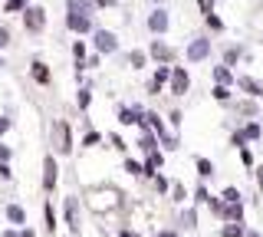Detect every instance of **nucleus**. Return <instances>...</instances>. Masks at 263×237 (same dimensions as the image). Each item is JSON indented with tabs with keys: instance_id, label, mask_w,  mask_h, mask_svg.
Wrapping results in <instances>:
<instances>
[{
	"instance_id": "9",
	"label": "nucleus",
	"mask_w": 263,
	"mask_h": 237,
	"mask_svg": "<svg viewBox=\"0 0 263 237\" xmlns=\"http://www.w3.org/2000/svg\"><path fill=\"white\" fill-rule=\"evenodd\" d=\"M66 30L82 37V33H92L96 23H92V17H82V13H66Z\"/></svg>"
},
{
	"instance_id": "53",
	"label": "nucleus",
	"mask_w": 263,
	"mask_h": 237,
	"mask_svg": "<svg viewBox=\"0 0 263 237\" xmlns=\"http://www.w3.org/2000/svg\"><path fill=\"white\" fill-rule=\"evenodd\" d=\"M119 237H138L135 231H128V227H119Z\"/></svg>"
},
{
	"instance_id": "33",
	"label": "nucleus",
	"mask_w": 263,
	"mask_h": 237,
	"mask_svg": "<svg viewBox=\"0 0 263 237\" xmlns=\"http://www.w3.org/2000/svg\"><path fill=\"white\" fill-rule=\"evenodd\" d=\"M181 224H184V227H197V208H187L184 214H181Z\"/></svg>"
},
{
	"instance_id": "10",
	"label": "nucleus",
	"mask_w": 263,
	"mask_h": 237,
	"mask_svg": "<svg viewBox=\"0 0 263 237\" xmlns=\"http://www.w3.org/2000/svg\"><path fill=\"white\" fill-rule=\"evenodd\" d=\"M138 149H142V155H152V152H158V135L152 132V129L148 125H142V122H138Z\"/></svg>"
},
{
	"instance_id": "45",
	"label": "nucleus",
	"mask_w": 263,
	"mask_h": 237,
	"mask_svg": "<svg viewBox=\"0 0 263 237\" xmlns=\"http://www.w3.org/2000/svg\"><path fill=\"white\" fill-rule=\"evenodd\" d=\"M10 125H13L10 116H0V135H7V132H10Z\"/></svg>"
},
{
	"instance_id": "16",
	"label": "nucleus",
	"mask_w": 263,
	"mask_h": 237,
	"mask_svg": "<svg viewBox=\"0 0 263 237\" xmlns=\"http://www.w3.org/2000/svg\"><path fill=\"white\" fill-rule=\"evenodd\" d=\"M237 86H240L250 99H260V96H263V83H260V79H253V76H240V79H237Z\"/></svg>"
},
{
	"instance_id": "46",
	"label": "nucleus",
	"mask_w": 263,
	"mask_h": 237,
	"mask_svg": "<svg viewBox=\"0 0 263 237\" xmlns=\"http://www.w3.org/2000/svg\"><path fill=\"white\" fill-rule=\"evenodd\" d=\"M243 116H250V119H257V105H253L250 99H247V102H243Z\"/></svg>"
},
{
	"instance_id": "54",
	"label": "nucleus",
	"mask_w": 263,
	"mask_h": 237,
	"mask_svg": "<svg viewBox=\"0 0 263 237\" xmlns=\"http://www.w3.org/2000/svg\"><path fill=\"white\" fill-rule=\"evenodd\" d=\"M247 237H263V234H257V231H247Z\"/></svg>"
},
{
	"instance_id": "24",
	"label": "nucleus",
	"mask_w": 263,
	"mask_h": 237,
	"mask_svg": "<svg viewBox=\"0 0 263 237\" xmlns=\"http://www.w3.org/2000/svg\"><path fill=\"white\" fill-rule=\"evenodd\" d=\"M30 7V0H4V13H23Z\"/></svg>"
},
{
	"instance_id": "35",
	"label": "nucleus",
	"mask_w": 263,
	"mask_h": 237,
	"mask_svg": "<svg viewBox=\"0 0 263 237\" xmlns=\"http://www.w3.org/2000/svg\"><path fill=\"white\" fill-rule=\"evenodd\" d=\"M237 152H240V161H243L247 168H257V158H253V152H250V149H237Z\"/></svg>"
},
{
	"instance_id": "25",
	"label": "nucleus",
	"mask_w": 263,
	"mask_h": 237,
	"mask_svg": "<svg viewBox=\"0 0 263 237\" xmlns=\"http://www.w3.org/2000/svg\"><path fill=\"white\" fill-rule=\"evenodd\" d=\"M194 168H197V175H201V178H211V175H214L211 158H194Z\"/></svg>"
},
{
	"instance_id": "1",
	"label": "nucleus",
	"mask_w": 263,
	"mask_h": 237,
	"mask_svg": "<svg viewBox=\"0 0 263 237\" xmlns=\"http://www.w3.org/2000/svg\"><path fill=\"white\" fill-rule=\"evenodd\" d=\"M63 221H66V227H69V234L79 237L82 221H79V198H76V194H66V198H63Z\"/></svg>"
},
{
	"instance_id": "2",
	"label": "nucleus",
	"mask_w": 263,
	"mask_h": 237,
	"mask_svg": "<svg viewBox=\"0 0 263 237\" xmlns=\"http://www.w3.org/2000/svg\"><path fill=\"white\" fill-rule=\"evenodd\" d=\"M23 30L27 33H43L46 30V7H36V4H30L27 10H23Z\"/></svg>"
},
{
	"instance_id": "39",
	"label": "nucleus",
	"mask_w": 263,
	"mask_h": 237,
	"mask_svg": "<svg viewBox=\"0 0 263 237\" xmlns=\"http://www.w3.org/2000/svg\"><path fill=\"white\" fill-rule=\"evenodd\" d=\"M168 188H171V181H168V178H155V191H158V194H168Z\"/></svg>"
},
{
	"instance_id": "29",
	"label": "nucleus",
	"mask_w": 263,
	"mask_h": 237,
	"mask_svg": "<svg viewBox=\"0 0 263 237\" xmlns=\"http://www.w3.org/2000/svg\"><path fill=\"white\" fill-rule=\"evenodd\" d=\"M240 53H243V50H240V46H230V50L224 53V63H220V66H227V69H230V66H234V63H237V60H240Z\"/></svg>"
},
{
	"instance_id": "19",
	"label": "nucleus",
	"mask_w": 263,
	"mask_h": 237,
	"mask_svg": "<svg viewBox=\"0 0 263 237\" xmlns=\"http://www.w3.org/2000/svg\"><path fill=\"white\" fill-rule=\"evenodd\" d=\"M76 105H79L82 112L92 105V86H89V83H82V86H79V93H76Z\"/></svg>"
},
{
	"instance_id": "11",
	"label": "nucleus",
	"mask_w": 263,
	"mask_h": 237,
	"mask_svg": "<svg viewBox=\"0 0 263 237\" xmlns=\"http://www.w3.org/2000/svg\"><path fill=\"white\" fill-rule=\"evenodd\" d=\"M4 217L10 221V227H27V208L23 204H16V201H10V204H4Z\"/></svg>"
},
{
	"instance_id": "38",
	"label": "nucleus",
	"mask_w": 263,
	"mask_h": 237,
	"mask_svg": "<svg viewBox=\"0 0 263 237\" xmlns=\"http://www.w3.org/2000/svg\"><path fill=\"white\" fill-rule=\"evenodd\" d=\"M230 145H234V149H247V135H243V129L230 135Z\"/></svg>"
},
{
	"instance_id": "49",
	"label": "nucleus",
	"mask_w": 263,
	"mask_h": 237,
	"mask_svg": "<svg viewBox=\"0 0 263 237\" xmlns=\"http://www.w3.org/2000/svg\"><path fill=\"white\" fill-rule=\"evenodd\" d=\"M253 175H257V188H260V194H263V168H253Z\"/></svg>"
},
{
	"instance_id": "14",
	"label": "nucleus",
	"mask_w": 263,
	"mask_h": 237,
	"mask_svg": "<svg viewBox=\"0 0 263 237\" xmlns=\"http://www.w3.org/2000/svg\"><path fill=\"white\" fill-rule=\"evenodd\" d=\"M56 135H60V142H56V152H60V155H69V152H72V132H69V122H56Z\"/></svg>"
},
{
	"instance_id": "30",
	"label": "nucleus",
	"mask_w": 263,
	"mask_h": 237,
	"mask_svg": "<svg viewBox=\"0 0 263 237\" xmlns=\"http://www.w3.org/2000/svg\"><path fill=\"white\" fill-rule=\"evenodd\" d=\"M191 198H194V204H211V191H208V188H204V185H197Z\"/></svg>"
},
{
	"instance_id": "47",
	"label": "nucleus",
	"mask_w": 263,
	"mask_h": 237,
	"mask_svg": "<svg viewBox=\"0 0 263 237\" xmlns=\"http://www.w3.org/2000/svg\"><path fill=\"white\" fill-rule=\"evenodd\" d=\"M158 237H181L175 227H164V231H158Z\"/></svg>"
},
{
	"instance_id": "31",
	"label": "nucleus",
	"mask_w": 263,
	"mask_h": 237,
	"mask_svg": "<svg viewBox=\"0 0 263 237\" xmlns=\"http://www.w3.org/2000/svg\"><path fill=\"white\" fill-rule=\"evenodd\" d=\"M99 142H102V135H99L96 129H89V132L82 135V149H92V145H99Z\"/></svg>"
},
{
	"instance_id": "27",
	"label": "nucleus",
	"mask_w": 263,
	"mask_h": 237,
	"mask_svg": "<svg viewBox=\"0 0 263 237\" xmlns=\"http://www.w3.org/2000/svg\"><path fill=\"white\" fill-rule=\"evenodd\" d=\"M125 171H128V175H135V178H145V165H142V161H135V158H125Z\"/></svg>"
},
{
	"instance_id": "12",
	"label": "nucleus",
	"mask_w": 263,
	"mask_h": 237,
	"mask_svg": "<svg viewBox=\"0 0 263 237\" xmlns=\"http://www.w3.org/2000/svg\"><path fill=\"white\" fill-rule=\"evenodd\" d=\"M217 217L224 221V224H243V204H224L220 201Z\"/></svg>"
},
{
	"instance_id": "56",
	"label": "nucleus",
	"mask_w": 263,
	"mask_h": 237,
	"mask_svg": "<svg viewBox=\"0 0 263 237\" xmlns=\"http://www.w3.org/2000/svg\"><path fill=\"white\" fill-rule=\"evenodd\" d=\"M155 4H158V0H155Z\"/></svg>"
},
{
	"instance_id": "13",
	"label": "nucleus",
	"mask_w": 263,
	"mask_h": 237,
	"mask_svg": "<svg viewBox=\"0 0 263 237\" xmlns=\"http://www.w3.org/2000/svg\"><path fill=\"white\" fill-rule=\"evenodd\" d=\"M30 76H33V83H40V86H49V83H53V72H49V66L40 60V56L30 63Z\"/></svg>"
},
{
	"instance_id": "37",
	"label": "nucleus",
	"mask_w": 263,
	"mask_h": 237,
	"mask_svg": "<svg viewBox=\"0 0 263 237\" xmlns=\"http://www.w3.org/2000/svg\"><path fill=\"white\" fill-rule=\"evenodd\" d=\"M109 142H112V149H115V152H125V149H128V145H125V138H122L119 132H112V135H109Z\"/></svg>"
},
{
	"instance_id": "4",
	"label": "nucleus",
	"mask_w": 263,
	"mask_h": 237,
	"mask_svg": "<svg viewBox=\"0 0 263 237\" xmlns=\"http://www.w3.org/2000/svg\"><path fill=\"white\" fill-rule=\"evenodd\" d=\"M148 60H155L158 66H171L175 63V46H168L164 40H152L148 43Z\"/></svg>"
},
{
	"instance_id": "23",
	"label": "nucleus",
	"mask_w": 263,
	"mask_h": 237,
	"mask_svg": "<svg viewBox=\"0 0 263 237\" xmlns=\"http://www.w3.org/2000/svg\"><path fill=\"white\" fill-rule=\"evenodd\" d=\"M220 237H247L243 224H220Z\"/></svg>"
},
{
	"instance_id": "48",
	"label": "nucleus",
	"mask_w": 263,
	"mask_h": 237,
	"mask_svg": "<svg viewBox=\"0 0 263 237\" xmlns=\"http://www.w3.org/2000/svg\"><path fill=\"white\" fill-rule=\"evenodd\" d=\"M148 93H152V96H158V93H161V86L155 83V79H148Z\"/></svg>"
},
{
	"instance_id": "51",
	"label": "nucleus",
	"mask_w": 263,
	"mask_h": 237,
	"mask_svg": "<svg viewBox=\"0 0 263 237\" xmlns=\"http://www.w3.org/2000/svg\"><path fill=\"white\" fill-rule=\"evenodd\" d=\"M20 237H36V231H33V227L27 224V227H20Z\"/></svg>"
},
{
	"instance_id": "32",
	"label": "nucleus",
	"mask_w": 263,
	"mask_h": 237,
	"mask_svg": "<svg viewBox=\"0 0 263 237\" xmlns=\"http://www.w3.org/2000/svg\"><path fill=\"white\" fill-rule=\"evenodd\" d=\"M155 83H158V86H164V83H168V79H171V66H158V69H155Z\"/></svg>"
},
{
	"instance_id": "7",
	"label": "nucleus",
	"mask_w": 263,
	"mask_h": 237,
	"mask_svg": "<svg viewBox=\"0 0 263 237\" xmlns=\"http://www.w3.org/2000/svg\"><path fill=\"white\" fill-rule=\"evenodd\" d=\"M168 86H171V96H184L187 89H191V76H187V69L184 66H171Z\"/></svg>"
},
{
	"instance_id": "34",
	"label": "nucleus",
	"mask_w": 263,
	"mask_h": 237,
	"mask_svg": "<svg viewBox=\"0 0 263 237\" xmlns=\"http://www.w3.org/2000/svg\"><path fill=\"white\" fill-rule=\"evenodd\" d=\"M211 96H214L217 102H230V89H227V86H214V89H211Z\"/></svg>"
},
{
	"instance_id": "28",
	"label": "nucleus",
	"mask_w": 263,
	"mask_h": 237,
	"mask_svg": "<svg viewBox=\"0 0 263 237\" xmlns=\"http://www.w3.org/2000/svg\"><path fill=\"white\" fill-rule=\"evenodd\" d=\"M260 132H263V129H260V122H247V125H243V135H247V142H257V138H260Z\"/></svg>"
},
{
	"instance_id": "22",
	"label": "nucleus",
	"mask_w": 263,
	"mask_h": 237,
	"mask_svg": "<svg viewBox=\"0 0 263 237\" xmlns=\"http://www.w3.org/2000/svg\"><path fill=\"white\" fill-rule=\"evenodd\" d=\"M145 63H148V53L145 50H132L128 53V66L132 69H145Z\"/></svg>"
},
{
	"instance_id": "20",
	"label": "nucleus",
	"mask_w": 263,
	"mask_h": 237,
	"mask_svg": "<svg viewBox=\"0 0 263 237\" xmlns=\"http://www.w3.org/2000/svg\"><path fill=\"white\" fill-rule=\"evenodd\" d=\"M230 83H237L234 72H230L227 66H214V86H230Z\"/></svg>"
},
{
	"instance_id": "17",
	"label": "nucleus",
	"mask_w": 263,
	"mask_h": 237,
	"mask_svg": "<svg viewBox=\"0 0 263 237\" xmlns=\"http://www.w3.org/2000/svg\"><path fill=\"white\" fill-rule=\"evenodd\" d=\"M43 227H46L49 237H56V227H60V221H56V211H53V204H49V201H43Z\"/></svg>"
},
{
	"instance_id": "42",
	"label": "nucleus",
	"mask_w": 263,
	"mask_h": 237,
	"mask_svg": "<svg viewBox=\"0 0 263 237\" xmlns=\"http://www.w3.org/2000/svg\"><path fill=\"white\" fill-rule=\"evenodd\" d=\"M0 181H13V168L0 161Z\"/></svg>"
},
{
	"instance_id": "50",
	"label": "nucleus",
	"mask_w": 263,
	"mask_h": 237,
	"mask_svg": "<svg viewBox=\"0 0 263 237\" xmlns=\"http://www.w3.org/2000/svg\"><path fill=\"white\" fill-rule=\"evenodd\" d=\"M168 119H171V125H175V129L181 125V112H178V109H175V112H171V116H168Z\"/></svg>"
},
{
	"instance_id": "55",
	"label": "nucleus",
	"mask_w": 263,
	"mask_h": 237,
	"mask_svg": "<svg viewBox=\"0 0 263 237\" xmlns=\"http://www.w3.org/2000/svg\"><path fill=\"white\" fill-rule=\"evenodd\" d=\"M4 66H7V63H4V56H0V69H4Z\"/></svg>"
},
{
	"instance_id": "18",
	"label": "nucleus",
	"mask_w": 263,
	"mask_h": 237,
	"mask_svg": "<svg viewBox=\"0 0 263 237\" xmlns=\"http://www.w3.org/2000/svg\"><path fill=\"white\" fill-rule=\"evenodd\" d=\"M66 13H82V17H92L96 7L89 0H66Z\"/></svg>"
},
{
	"instance_id": "36",
	"label": "nucleus",
	"mask_w": 263,
	"mask_h": 237,
	"mask_svg": "<svg viewBox=\"0 0 263 237\" xmlns=\"http://www.w3.org/2000/svg\"><path fill=\"white\" fill-rule=\"evenodd\" d=\"M208 27L214 30V33H224V20H220L217 13H211V17H208Z\"/></svg>"
},
{
	"instance_id": "52",
	"label": "nucleus",
	"mask_w": 263,
	"mask_h": 237,
	"mask_svg": "<svg viewBox=\"0 0 263 237\" xmlns=\"http://www.w3.org/2000/svg\"><path fill=\"white\" fill-rule=\"evenodd\" d=\"M0 237H20V231H16V227H7V231L0 234Z\"/></svg>"
},
{
	"instance_id": "8",
	"label": "nucleus",
	"mask_w": 263,
	"mask_h": 237,
	"mask_svg": "<svg viewBox=\"0 0 263 237\" xmlns=\"http://www.w3.org/2000/svg\"><path fill=\"white\" fill-rule=\"evenodd\" d=\"M211 56V40L208 37H194L191 43H187V60L191 63H201V60H208Z\"/></svg>"
},
{
	"instance_id": "41",
	"label": "nucleus",
	"mask_w": 263,
	"mask_h": 237,
	"mask_svg": "<svg viewBox=\"0 0 263 237\" xmlns=\"http://www.w3.org/2000/svg\"><path fill=\"white\" fill-rule=\"evenodd\" d=\"M10 158H13V149L0 142V161H4V165H10Z\"/></svg>"
},
{
	"instance_id": "6",
	"label": "nucleus",
	"mask_w": 263,
	"mask_h": 237,
	"mask_svg": "<svg viewBox=\"0 0 263 237\" xmlns=\"http://www.w3.org/2000/svg\"><path fill=\"white\" fill-rule=\"evenodd\" d=\"M145 27H148V30H152V33H155V37H161V33H164V30H168V27H171V13H168V10H164V7H155V10H152V13H148V20H145Z\"/></svg>"
},
{
	"instance_id": "21",
	"label": "nucleus",
	"mask_w": 263,
	"mask_h": 237,
	"mask_svg": "<svg viewBox=\"0 0 263 237\" xmlns=\"http://www.w3.org/2000/svg\"><path fill=\"white\" fill-rule=\"evenodd\" d=\"M220 198H224V204H243V198H240V188H234V185H227L224 191H220Z\"/></svg>"
},
{
	"instance_id": "5",
	"label": "nucleus",
	"mask_w": 263,
	"mask_h": 237,
	"mask_svg": "<svg viewBox=\"0 0 263 237\" xmlns=\"http://www.w3.org/2000/svg\"><path fill=\"white\" fill-rule=\"evenodd\" d=\"M56 181H60V161H56V155L49 152V155H43V191L53 194Z\"/></svg>"
},
{
	"instance_id": "26",
	"label": "nucleus",
	"mask_w": 263,
	"mask_h": 237,
	"mask_svg": "<svg viewBox=\"0 0 263 237\" xmlns=\"http://www.w3.org/2000/svg\"><path fill=\"white\" fill-rule=\"evenodd\" d=\"M168 194H171V201H184L187 198V191H184V185H181V181H171V188H168Z\"/></svg>"
},
{
	"instance_id": "43",
	"label": "nucleus",
	"mask_w": 263,
	"mask_h": 237,
	"mask_svg": "<svg viewBox=\"0 0 263 237\" xmlns=\"http://www.w3.org/2000/svg\"><path fill=\"white\" fill-rule=\"evenodd\" d=\"M197 4H201V13H204V17H211V13H214V0H197Z\"/></svg>"
},
{
	"instance_id": "3",
	"label": "nucleus",
	"mask_w": 263,
	"mask_h": 237,
	"mask_svg": "<svg viewBox=\"0 0 263 237\" xmlns=\"http://www.w3.org/2000/svg\"><path fill=\"white\" fill-rule=\"evenodd\" d=\"M92 46H96V53H99V56L119 53V37H115L112 30H102V27H96V30H92Z\"/></svg>"
},
{
	"instance_id": "40",
	"label": "nucleus",
	"mask_w": 263,
	"mask_h": 237,
	"mask_svg": "<svg viewBox=\"0 0 263 237\" xmlns=\"http://www.w3.org/2000/svg\"><path fill=\"white\" fill-rule=\"evenodd\" d=\"M10 40H13V37H10V30L0 23V50H7V46H10Z\"/></svg>"
},
{
	"instance_id": "15",
	"label": "nucleus",
	"mask_w": 263,
	"mask_h": 237,
	"mask_svg": "<svg viewBox=\"0 0 263 237\" xmlns=\"http://www.w3.org/2000/svg\"><path fill=\"white\" fill-rule=\"evenodd\" d=\"M142 112L145 109H138V105H119V122L122 125H138V122H142Z\"/></svg>"
},
{
	"instance_id": "44",
	"label": "nucleus",
	"mask_w": 263,
	"mask_h": 237,
	"mask_svg": "<svg viewBox=\"0 0 263 237\" xmlns=\"http://www.w3.org/2000/svg\"><path fill=\"white\" fill-rule=\"evenodd\" d=\"M99 63H102V56H99V53H92V56H86V69H96Z\"/></svg>"
}]
</instances>
